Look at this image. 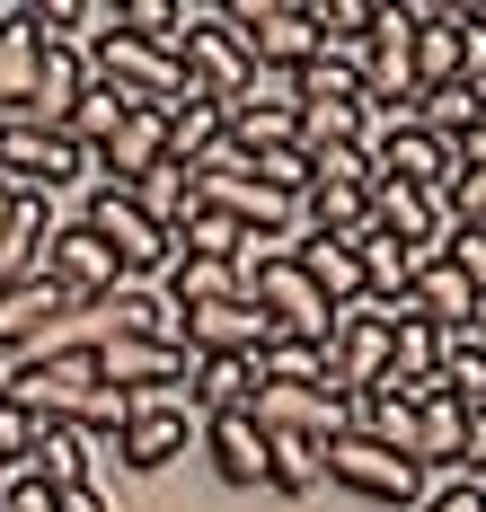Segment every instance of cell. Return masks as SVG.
Wrapping results in <instances>:
<instances>
[{"instance_id":"cell-36","label":"cell","mask_w":486,"mask_h":512,"mask_svg":"<svg viewBox=\"0 0 486 512\" xmlns=\"http://www.w3.org/2000/svg\"><path fill=\"white\" fill-rule=\"evenodd\" d=\"M54 512H107V495L98 486H71V495H54Z\"/></svg>"},{"instance_id":"cell-23","label":"cell","mask_w":486,"mask_h":512,"mask_svg":"<svg viewBox=\"0 0 486 512\" xmlns=\"http://www.w3.org/2000/svg\"><path fill=\"white\" fill-rule=\"evenodd\" d=\"M416 124H425L433 142H460V133H478V124H486V80H451V89L416 98Z\"/></svg>"},{"instance_id":"cell-6","label":"cell","mask_w":486,"mask_h":512,"mask_svg":"<svg viewBox=\"0 0 486 512\" xmlns=\"http://www.w3.org/2000/svg\"><path fill=\"white\" fill-rule=\"evenodd\" d=\"M71 177H89V151L71 142V133H45V124H0V186H18V195H62Z\"/></svg>"},{"instance_id":"cell-12","label":"cell","mask_w":486,"mask_h":512,"mask_svg":"<svg viewBox=\"0 0 486 512\" xmlns=\"http://www.w3.org/2000/svg\"><path fill=\"white\" fill-rule=\"evenodd\" d=\"M80 98H89V53H71V45H45V71H36V98H27V115H18V124H45V133H71Z\"/></svg>"},{"instance_id":"cell-31","label":"cell","mask_w":486,"mask_h":512,"mask_svg":"<svg viewBox=\"0 0 486 512\" xmlns=\"http://www.w3.org/2000/svg\"><path fill=\"white\" fill-rule=\"evenodd\" d=\"M310 177H336V186H372V151H363V142H345V151H319V159H310Z\"/></svg>"},{"instance_id":"cell-3","label":"cell","mask_w":486,"mask_h":512,"mask_svg":"<svg viewBox=\"0 0 486 512\" xmlns=\"http://www.w3.org/2000/svg\"><path fill=\"white\" fill-rule=\"evenodd\" d=\"M319 477H336L345 495H363V504H425V468L398 460V451H380V442H363V433H336L319 451Z\"/></svg>"},{"instance_id":"cell-2","label":"cell","mask_w":486,"mask_h":512,"mask_svg":"<svg viewBox=\"0 0 486 512\" xmlns=\"http://www.w3.org/2000/svg\"><path fill=\"white\" fill-rule=\"evenodd\" d=\"M221 18L239 27V45L257 71H301L310 53H319V27H310V0H221Z\"/></svg>"},{"instance_id":"cell-1","label":"cell","mask_w":486,"mask_h":512,"mask_svg":"<svg viewBox=\"0 0 486 512\" xmlns=\"http://www.w3.org/2000/svg\"><path fill=\"white\" fill-rule=\"evenodd\" d=\"M248 424H257L266 442H310V451H327L336 433H354V398H345L336 380H310V389H257V398H248Z\"/></svg>"},{"instance_id":"cell-14","label":"cell","mask_w":486,"mask_h":512,"mask_svg":"<svg viewBox=\"0 0 486 512\" xmlns=\"http://www.w3.org/2000/svg\"><path fill=\"white\" fill-rule=\"evenodd\" d=\"M407 309H416V318H433L442 336H451V327H478V292L460 283V265H451L442 248L416 265V283H407Z\"/></svg>"},{"instance_id":"cell-13","label":"cell","mask_w":486,"mask_h":512,"mask_svg":"<svg viewBox=\"0 0 486 512\" xmlns=\"http://www.w3.org/2000/svg\"><path fill=\"white\" fill-rule=\"evenodd\" d=\"M292 265L310 274L327 292V309H354V301H372L363 292V256H354V239H327V230H301L292 239Z\"/></svg>"},{"instance_id":"cell-7","label":"cell","mask_w":486,"mask_h":512,"mask_svg":"<svg viewBox=\"0 0 486 512\" xmlns=\"http://www.w3.org/2000/svg\"><path fill=\"white\" fill-rule=\"evenodd\" d=\"M327 380H336L345 398H372L380 380H389V309H380V301L336 309V336H327Z\"/></svg>"},{"instance_id":"cell-32","label":"cell","mask_w":486,"mask_h":512,"mask_svg":"<svg viewBox=\"0 0 486 512\" xmlns=\"http://www.w3.org/2000/svg\"><path fill=\"white\" fill-rule=\"evenodd\" d=\"M36 433H45L36 415H27V407H9V398H0V460L18 468V460H27V451H36Z\"/></svg>"},{"instance_id":"cell-25","label":"cell","mask_w":486,"mask_h":512,"mask_svg":"<svg viewBox=\"0 0 486 512\" xmlns=\"http://www.w3.org/2000/svg\"><path fill=\"white\" fill-rule=\"evenodd\" d=\"M177 318L186 309H213V301H239V283H230V265H213V256H177L168 265V292H160Z\"/></svg>"},{"instance_id":"cell-35","label":"cell","mask_w":486,"mask_h":512,"mask_svg":"<svg viewBox=\"0 0 486 512\" xmlns=\"http://www.w3.org/2000/svg\"><path fill=\"white\" fill-rule=\"evenodd\" d=\"M451 168H486V124H478V133H460V142H451Z\"/></svg>"},{"instance_id":"cell-39","label":"cell","mask_w":486,"mask_h":512,"mask_svg":"<svg viewBox=\"0 0 486 512\" xmlns=\"http://www.w3.org/2000/svg\"><path fill=\"white\" fill-rule=\"evenodd\" d=\"M478 336H486V301H478Z\"/></svg>"},{"instance_id":"cell-22","label":"cell","mask_w":486,"mask_h":512,"mask_svg":"<svg viewBox=\"0 0 486 512\" xmlns=\"http://www.w3.org/2000/svg\"><path fill=\"white\" fill-rule=\"evenodd\" d=\"M160 115H168V159H177V168H195V159H213L221 142H230L213 98H168Z\"/></svg>"},{"instance_id":"cell-18","label":"cell","mask_w":486,"mask_h":512,"mask_svg":"<svg viewBox=\"0 0 486 512\" xmlns=\"http://www.w3.org/2000/svg\"><path fill=\"white\" fill-rule=\"evenodd\" d=\"M124 195H133V212H142L151 230H168V239H177V230H186V221L204 212V204H195V177H186L177 159H160V168H151L142 186H124Z\"/></svg>"},{"instance_id":"cell-16","label":"cell","mask_w":486,"mask_h":512,"mask_svg":"<svg viewBox=\"0 0 486 512\" xmlns=\"http://www.w3.org/2000/svg\"><path fill=\"white\" fill-rule=\"evenodd\" d=\"M204 451H213V468L230 477V486H266L274 442L248 424V407H239V415H213V424H204Z\"/></svg>"},{"instance_id":"cell-27","label":"cell","mask_w":486,"mask_h":512,"mask_svg":"<svg viewBox=\"0 0 486 512\" xmlns=\"http://www.w3.org/2000/svg\"><path fill=\"white\" fill-rule=\"evenodd\" d=\"M248 168H257V186H274L283 204H301V195H310V151H301V142H283V151H257Z\"/></svg>"},{"instance_id":"cell-29","label":"cell","mask_w":486,"mask_h":512,"mask_svg":"<svg viewBox=\"0 0 486 512\" xmlns=\"http://www.w3.org/2000/svg\"><path fill=\"white\" fill-rule=\"evenodd\" d=\"M266 486H274V495H310V486H319V451H310V442H274Z\"/></svg>"},{"instance_id":"cell-28","label":"cell","mask_w":486,"mask_h":512,"mask_svg":"<svg viewBox=\"0 0 486 512\" xmlns=\"http://www.w3.org/2000/svg\"><path fill=\"white\" fill-rule=\"evenodd\" d=\"M239 239H248L239 221H221V212H195V221L177 230V256H213V265H230V256H239Z\"/></svg>"},{"instance_id":"cell-11","label":"cell","mask_w":486,"mask_h":512,"mask_svg":"<svg viewBox=\"0 0 486 512\" xmlns=\"http://www.w3.org/2000/svg\"><path fill=\"white\" fill-rule=\"evenodd\" d=\"M62 318H71V301H62L45 274H36V283H9V292H0V362L36 354V345L54 336Z\"/></svg>"},{"instance_id":"cell-5","label":"cell","mask_w":486,"mask_h":512,"mask_svg":"<svg viewBox=\"0 0 486 512\" xmlns=\"http://www.w3.org/2000/svg\"><path fill=\"white\" fill-rule=\"evenodd\" d=\"M80 230H89V239L124 265V283H142V274H168V265H177V239H168V230H151V221L133 212V195H115V186H98V195H89Z\"/></svg>"},{"instance_id":"cell-37","label":"cell","mask_w":486,"mask_h":512,"mask_svg":"<svg viewBox=\"0 0 486 512\" xmlns=\"http://www.w3.org/2000/svg\"><path fill=\"white\" fill-rule=\"evenodd\" d=\"M9 204H18V186H0V230H9Z\"/></svg>"},{"instance_id":"cell-10","label":"cell","mask_w":486,"mask_h":512,"mask_svg":"<svg viewBox=\"0 0 486 512\" xmlns=\"http://www.w3.org/2000/svg\"><path fill=\"white\" fill-rule=\"evenodd\" d=\"M45 283H54L71 309H98L107 292H124V265H115V256L98 248L80 221H62V230H54V248H45Z\"/></svg>"},{"instance_id":"cell-20","label":"cell","mask_w":486,"mask_h":512,"mask_svg":"<svg viewBox=\"0 0 486 512\" xmlns=\"http://www.w3.org/2000/svg\"><path fill=\"white\" fill-rule=\"evenodd\" d=\"M354 433H363V442H380V451H398V460H407V442H416V398H407L398 380H380L372 398H354Z\"/></svg>"},{"instance_id":"cell-8","label":"cell","mask_w":486,"mask_h":512,"mask_svg":"<svg viewBox=\"0 0 486 512\" xmlns=\"http://www.w3.org/2000/svg\"><path fill=\"white\" fill-rule=\"evenodd\" d=\"M380 186H416V195H442L451 186V142H433L425 124H372L363 133Z\"/></svg>"},{"instance_id":"cell-26","label":"cell","mask_w":486,"mask_h":512,"mask_svg":"<svg viewBox=\"0 0 486 512\" xmlns=\"http://www.w3.org/2000/svg\"><path fill=\"white\" fill-rule=\"evenodd\" d=\"M433 204H442V230H486V168H451Z\"/></svg>"},{"instance_id":"cell-38","label":"cell","mask_w":486,"mask_h":512,"mask_svg":"<svg viewBox=\"0 0 486 512\" xmlns=\"http://www.w3.org/2000/svg\"><path fill=\"white\" fill-rule=\"evenodd\" d=\"M0 398H9V362H0Z\"/></svg>"},{"instance_id":"cell-21","label":"cell","mask_w":486,"mask_h":512,"mask_svg":"<svg viewBox=\"0 0 486 512\" xmlns=\"http://www.w3.org/2000/svg\"><path fill=\"white\" fill-rule=\"evenodd\" d=\"M442 398L486 415V336L478 327H451V336H442Z\"/></svg>"},{"instance_id":"cell-34","label":"cell","mask_w":486,"mask_h":512,"mask_svg":"<svg viewBox=\"0 0 486 512\" xmlns=\"http://www.w3.org/2000/svg\"><path fill=\"white\" fill-rule=\"evenodd\" d=\"M460 477H486V415H469V442H460Z\"/></svg>"},{"instance_id":"cell-33","label":"cell","mask_w":486,"mask_h":512,"mask_svg":"<svg viewBox=\"0 0 486 512\" xmlns=\"http://www.w3.org/2000/svg\"><path fill=\"white\" fill-rule=\"evenodd\" d=\"M425 512H486V477H442V495Z\"/></svg>"},{"instance_id":"cell-17","label":"cell","mask_w":486,"mask_h":512,"mask_svg":"<svg viewBox=\"0 0 486 512\" xmlns=\"http://www.w3.org/2000/svg\"><path fill=\"white\" fill-rule=\"evenodd\" d=\"M460 442H469V407L425 398V407H416V442H407V460L425 468V477H460Z\"/></svg>"},{"instance_id":"cell-19","label":"cell","mask_w":486,"mask_h":512,"mask_svg":"<svg viewBox=\"0 0 486 512\" xmlns=\"http://www.w3.org/2000/svg\"><path fill=\"white\" fill-rule=\"evenodd\" d=\"M186 398H195L204 424H213V415H239L257 398V354L248 362H195V371H186Z\"/></svg>"},{"instance_id":"cell-9","label":"cell","mask_w":486,"mask_h":512,"mask_svg":"<svg viewBox=\"0 0 486 512\" xmlns=\"http://www.w3.org/2000/svg\"><path fill=\"white\" fill-rule=\"evenodd\" d=\"M248 301L274 318V336H310V345H327V336H336V309H327V292L301 274V265H292V256H283V265H266V274L248 283Z\"/></svg>"},{"instance_id":"cell-4","label":"cell","mask_w":486,"mask_h":512,"mask_svg":"<svg viewBox=\"0 0 486 512\" xmlns=\"http://www.w3.org/2000/svg\"><path fill=\"white\" fill-rule=\"evenodd\" d=\"M177 62H186V89L213 98V106H230L248 80H257V62H248V45H239V27H230L221 9H204V0L186 9V53H177Z\"/></svg>"},{"instance_id":"cell-24","label":"cell","mask_w":486,"mask_h":512,"mask_svg":"<svg viewBox=\"0 0 486 512\" xmlns=\"http://www.w3.org/2000/svg\"><path fill=\"white\" fill-rule=\"evenodd\" d=\"M451 80H460V27H451V9H425V27H416V98L451 89Z\"/></svg>"},{"instance_id":"cell-15","label":"cell","mask_w":486,"mask_h":512,"mask_svg":"<svg viewBox=\"0 0 486 512\" xmlns=\"http://www.w3.org/2000/svg\"><path fill=\"white\" fill-rule=\"evenodd\" d=\"M36 71H45V45H36L27 9L9 0V18H0V124H9V115H27V98H36Z\"/></svg>"},{"instance_id":"cell-30","label":"cell","mask_w":486,"mask_h":512,"mask_svg":"<svg viewBox=\"0 0 486 512\" xmlns=\"http://www.w3.org/2000/svg\"><path fill=\"white\" fill-rule=\"evenodd\" d=\"M442 256L460 265V283L486 301V230H442Z\"/></svg>"}]
</instances>
